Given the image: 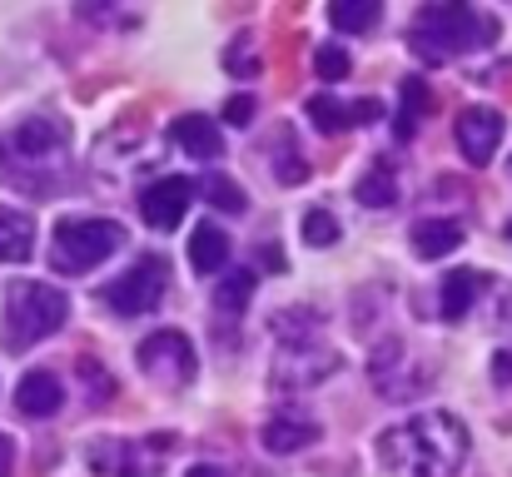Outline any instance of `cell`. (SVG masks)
<instances>
[{"instance_id":"1","label":"cell","mask_w":512,"mask_h":477,"mask_svg":"<svg viewBox=\"0 0 512 477\" xmlns=\"http://www.w3.org/2000/svg\"><path fill=\"white\" fill-rule=\"evenodd\" d=\"M378 458L398 477H453L468 458V428L448 413H423L378 438Z\"/></svg>"},{"instance_id":"2","label":"cell","mask_w":512,"mask_h":477,"mask_svg":"<svg viewBox=\"0 0 512 477\" xmlns=\"http://www.w3.org/2000/svg\"><path fill=\"white\" fill-rule=\"evenodd\" d=\"M70 318V299L55 289V284H10L5 289V343H40L50 333H60Z\"/></svg>"},{"instance_id":"3","label":"cell","mask_w":512,"mask_h":477,"mask_svg":"<svg viewBox=\"0 0 512 477\" xmlns=\"http://www.w3.org/2000/svg\"><path fill=\"white\" fill-rule=\"evenodd\" d=\"M120 244H125V229H120L115 219H60V224H55L50 264H55L60 274H85V269H95L100 259H110Z\"/></svg>"},{"instance_id":"4","label":"cell","mask_w":512,"mask_h":477,"mask_svg":"<svg viewBox=\"0 0 512 477\" xmlns=\"http://www.w3.org/2000/svg\"><path fill=\"white\" fill-rule=\"evenodd\" d=\"M468 30H473V10H468V5H428V10H418V20H413V50L438 65V60H448L453 50L473 45Z\"/></svg>"},{"instance_id":"5","label":"cell","mask_w":512,"mask_h":477,"mask_svg":"<svg viewBox=\"0 0 512 477\" xmlns=\"http://www.w3.org/2000/svg\"><path fill=\"white\" fill-rule=\"evenodd\" d=\"M135 358H140V373L155 378V383H165V388H179V383L194 378V343L184 333H174V328L150 333Z\"/></svg>"},{"instance_id":"6","label":"cell","mask_w":512,"mask_h":477,"mask_svg":"<svg viewBox=\"0 0 512 477\" xmlns=\"http://www.w3.org/2000/svg\"><path fill=\"white\" fill-rule=\"evenodd\" d=\"M165 259H140L135 269H125L110 289H105V304L115 309V314H150L160 299H165Z\"/></svg>"},{"instance_id":"7","label":"cell","mask_w":512,"mask_h":477,"mask_svg":"<svg viewBox=\"0 0 512 477\" xmlns=\"http://www.w3.org/2000/svg\"><path fill=\"white\" fill-rule=\"evenodd\" d=\"M503 145V115L493 105H468L458 115V150L468 164H488Z\"/></svg>"},{"instance_id":"8","label":"cell","mask_w":512,"mask_h":477,"mask_svg":"<svg viewBox=\"0 0 512 477\" xmlns=\"http://www.w3.org/2000/svg\"><path fill=\"white\" fill-rule=\"evenodd\" d=\"M189 204H194V179L170 174V179H155V184L145 189L140 214H145V224H150V229H174V224L184 219V209H189Z\"/></svg>"},{"instance_id":"9","label":"cell","mask_w":512,"mask_h":477,"mask_svg":"<svg viewBox=\"0 0 512 477\" xmlns=\"http://www.w3.org/2000/svg\"><path fill=\"white\" fill-rule=\"evenodd\" d=\"M60 403H65V388L55 373H25L15 388V408L25 418H50V413H60Z\"/></svg>"},{"instance_id":"10","label":"cell","mask_w":512,"mask_h":477,"mask_svg":"<svg viewBox=\"0 0 512 477\" xmlns=\"http://www.w3.org/2000/svg\"><path fill=\"white\" fill-rule=\"evenodd\" d=\"M170 135H174V145L194 159H214L224 150V135H219V125H214L209 115H179Z\"/></svg>"},{"instance_id":"11","label":"cell","mask_w":512,"mask_h":477,"mask_svg":"<svg viewBox=\"0 0 512 477\" xmlns=\"http://www.w3.org/2000/svg\"><path fill=\"white\" fill-rule=\"evenodd\" d=\"M35 249V224L20 209H0V264H25Z\"/></svg>"},{"instance_id":"12","label":"cell","mask_w":512,"mask_h":477,"mask_svg":"<svg viewBox=\"0 0 512 477\" xmlns=\"http://www.w3.org/2000/svg\"><path fill=\"white\" fill-rule=\"evenodd\" d=\"M458 244H463V224H453V219H423V224H413V249L423 259H443Z\"/></svg>"},{"instance_id":"13","label":"cell","mask_w":512,"mask_h":477,"mask_svg":"<svg viewBox=\"0 0 512 477\" xmlns=\"http://www.w3.org/2000/svg\"><path fill=\"white\" fill-rule=\"evenodd\" d=\"M224 259H229V239H224V229H219V224H199L194 239H189V264H194L199 274H219Z\"/></svg>"},{"instance_id":"14","label":"cell","mask_w":512,"mask_h":477,"mask_svg":"<svg viewBox=\"0 0 512 477\" xmlns=\"http://www.w3.org/2000/svg\"><path fill=\"white\" fill-rule=\"evenodd\" d=\"M314 423L309 418H269L264 423V448L269 453H299V448H309L314 443Z\"/></svg>"},{"instance_id":"15","label":"cell","mask_w":512,"mask_h":477,"mask_svg":"<svg viewBox=\"0 0 512 477\" xmlns=\"http://www.w3.org/2000/svg\"><path fill=\"white\" fill-rule=\"evenodd\" d=\"M60 145H65V130H60L55 120H25V125L10 135V150H20L25 159L50 155V150H60Z\"/></svg>"},{"instance_id":"16","label":"cell","mask_w":512,"mask_h":477,"mask_svg":"<svg viewBox=\"0 0 512 477\" xmlns=\"http://www.w3.org/2000/svg\"><path fill=\"white\" fill-rule=\"evenodd\" d=\"M398 95H403V105H398V125H393V135H398V140H413V135H418V120L433 110V95H428L423 80H403Z\"/></svg>"},{"instance_id":"17","label":"cell","mask_w":512,"mask_h":477,"mask_svg":"<svg viewBox=\"0 0 512 477\" xmlns=\"http://www.w3.org/2000/svg\"><path fill=\"white\" fill-rule=\"evenodd\" d=\"M473 299H478V274L458 269L443 279V318H463L473 309Z\"/></svg>"},{"instance_id":"18","label":"cell","mask_w":512,"mask_h":477,"mask_svg":"<svg viewBox=\"0 0 512 477\" xmlns=\"http://www.w3.org/2000/svg\"><path fill=\"white\" fill-rule=\"evenodd\" d=\"M358 204H368V209H388L393 199H398V184H393V174L388 169H373V174H363L358 179Z\"/></svg>"},{"instance_id":"19","label":"cell","mask_w":512,"mask_h":477,"mask_svg":"<svg viewBox=\"0 0 512 477\" xmlns=\"http://www.w3.org/2000/svg\"><path fill=\"white\" fill-rule=\"evenodd\" d=\"M329 20L339 30H368L378 20V0H334L329 5Z\"/></svg>"},{"instance_id":"20","label":"cell","mask_w":512,"mask_h":477,"mask_svg":"<svg viewBox=\"0 0 512 477\" xmlns=\"http://www.w3.org/2000/svg\"><path fill=\"white\" fill-rule=\"evenodd\" d=\"M204 194H209V204L224 209V214H244V209H249L244 189H239L234 179H224V174H209V179H204Z\"/></svg>"},{"instance_id":"21","label":"cell","mask_w":512,"mask_h":477,"mask_svg":"<svg viewBox=\"0 0 512 477\" xmlns=\"http://www.w3.org/2000/svg\"><path fill=\"white\" fill-rule=\"evenodd\" d=\"M249 294H254V274H249V269H239V274H229V279L214 289V304H219L224 314H239V309L249 304Z\"/></svg>"},{"instance_id":"22","label":"cell","mask_w":512,"mask_h":477,"mask_svg":"<svg viewBox=\"0 0 512 477\" xmlns=\"http://www.w3.org/2000/svg\"><path fill=\"white\" fill-rule=\"evenodd\" d=\"M309 120H314L324 135H339L343 125H353V120H348V105H339L334 95H314V100H309Z\"/></svg>"},{"instance_id":"23","label":"cell","mask_w":512,"mask_h":477,"mask_svg":"<svg viewBox=\"0 0 512 477\" xmlns=\"http://www.w3.org/2000/svg\"><path fill=\"white\" fill-rule=\"evenodd\" d=\"M334 239H339V219H334L329 209H309V214H304V244L329 249Z\"/></svg>"},{"instance_id":"24","label":"cell","mask_w":512,"mask_h":477,"mask_svg":"<svg viewBox=\"0 0 512 477\" xmlns=\"http://www.w3.org/2000/svg\"><path fill=\"white\" fill-rule=\"evenodd\" d=\"M314 70H319V80H343V75L353 70V60L343 55L339 45H324V50L314 55Z\"/></svg>"},{"instance_id":"25","label":"cell","mask_w":512,"mask_h":477,"mask_svg":"<svg viewBox=\"0 0 512 477\" xmlns=\"http://www.w3.org/2000/svg\"><path fill=\"white\" fill-rule=\"evenodd\" d=\"M224 120H229L234 130H244V125L254 120V95H234V100L224 105Z\"/></svg>"},{"instance_id":"26","label":"cell","mask_w":512,"mask_h":477,"mask_svg":"<svg viewBox=\"0 0 512 477\" xmlns=\"http://www.w3.org/2000/svg\"><path fill=\"white\" fill-rule=\"evenodd\" d=\"M383 110H378V100H358L353 110H348V120H358V125H368V120H378Z\"/></svg>"},{"instance_id":"27","label":"cell","mask_w":512,"mask_h":477,"mask_svg":"<svg viewBox=\"0 0 512 477\" xmlns=\"http://www.w3.org/2000/svg\"><path fill=\"white\" fill-rule=\"evenodd\" d=\"M493 378H498V383H512V353H498V363H493Z\"/></svg>"},{"instance_id":"28","label":"cell","mask_w":512,"mask_h":477,"mask_svg":"<svg viewBox=\"0 0 512 477\" xmlns=\"http://www.w3.org/2000/svg\"><path fill=\"white\" fill-rule=\"evenodd\" d=\"M10 463H15V448H10V438L0 433V477H10Z\"/></svg>"},{"instance_id":"29","label":"cell","mask_w":512,"mask_h":477,"mask_svg":"<svg viewBox=\"0 0 512 477\" xmlns=\"http://www.w3.org/2000/svg\"><path fill=\"white\" fill-rule=\"evenodd\" d=\"M184 477H229V473H224V468H209V463H199V468H189Z\"/></svg>"},{"instance_id":"30","label":"cell","mask_w":512,"mask_h":477,"mask_svg":"<svg viewBox=\"0 0 512 477\" xmlns=\"http://www.w3.org/2000/svg\"><path fill=\"white\" fill-rule=\"evenodd\" d=\"M508 239H512V224H508Z\"/></svg>"}]
</instances>
